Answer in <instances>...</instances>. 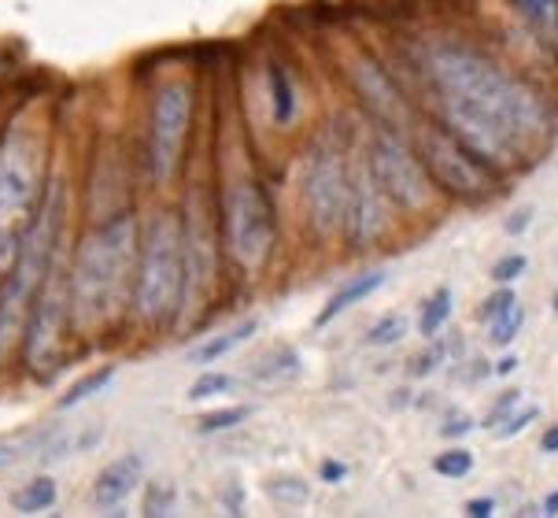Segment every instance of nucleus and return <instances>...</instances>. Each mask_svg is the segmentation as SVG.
Listing matches in <instances>:
<instances>
[{
  "label": "nucleus",
  "mask_w": 558,
  "mask_h": 518,
  "mask_svg": "<svg viewBox=\"0 0 558 518\" xmlns=\"http://www.w3.org/2000/svg\"><path fill=\"white\" fill-rule=\"evenodd\" d=\"M422 111L462 145L514 178L555 141V100L488 45L462 34H433L414 45Z\"/></svg>",
  "instance_id": "1"
},
{
  "label": "nucleus",
  "mask_w": 558,
  "mask_h": 518,
  "mask_svg": "<svg viewBox=\"0 0 558 518\" xmlns=\"http://www.w3.org/2000/svg\"><path fill=\"white\" fill-rule=\"evenodd\" d=\"M141 226L130 212H116L82 233L78 249L68 260L71 289V329L97 334L111 326L134 297Z\"/></svg>",
  "instance_id": "2"
},
{
  "label": "nucleus",
  "mask_w": 558,
  "mask_h": 518,
  "mask_svg": "<svg viewBox=\"0 0 558 518\" xmlns=\"http://www.w3.org/2000/svg\"><path fill=\"white\" fill-rule=\"evenodd\" d=\"M63 241V182H49L37 219L19 244L12 267L0 275V363L23 348L26 323H31L34 297L41 289L49 263L56 260Z\"/></svg>",
  "instance_id": "3"
},
{
  "label": "nucleus",
  "mask_w": 558,
  "mask_h": 518,
  "mask_svg": "<svg viewBox=\"0 0 558 518\" xmlns=\"http://www.w3.org/2000/svg\"><path fill=\"white\" fill-rule=\"evenodd\" d=\"M185 297V238L182 215L156 212L141 230L137 267H134V297L130 308L141 323L167 326L178 323Z\"/></svg>",
  "instance_id": "4"
},
{
  "label": "nucleus",
  "mask_w": 558,
  "mask_h": 518,
  "mask_svg": "<svg viewBox=\"0 0 558 518\" xmlns=\"http://www.w3.org/2000/svg\"><path fill=\"white\" fill-rule=\"evenodd\" d=\"M49 178L37 130L12 122L0 137V275L12 267L19 244L37 219Z\"/></svg>",
  "instance_id": "5"
},
{
  "label": "nucleus",
  "mask_w": 558,
  "mask_h": 518,
  "mask_svg": "<svg viewBox=\"0 0 558 518\" xmlns=\"http://www.w3.org/2000/svg\"><path fill=\"white\" fill-rule=\"evenodd\" d=\"M411 141L418 148L425 171H429L433 185L444 196V204H462V207H488L510 190V178L485 164L474 148H466L462 141L444 130L433 116H418L411 130Z\"/></svg>",
  "instance_id": "6"
},
{
  "label": "nucleus",
  "mask_w": 558,
  "mask_h": 518,
  "mask_svg": "<svg viewBox=\"0 0 558 518\" xmlns=\"http://www.w3.org/2000/svg\"><path fill=\"white\" fill-rule=\"evenodd\" d=\"M219 241L233 267L244 278H259L267 270L278 244V215L267 185L255 174H233L219 204Z\"/></svg>",
  "instance_id": "7"
},
{
  "label": "nucleus",
  "mask_w": 558,
  "mask_h": 518,
  "mask_svg": "<svg viewBox=\"0 0 558 518\" xmlns=\"http://www.w3.org/2000/svg\"><path fill=\"white\" fill-rule=\"evenodd\" d=\"M348 190H352V145L326 130L307 145L300 159V207L315 241H333L344 230Z\"/></svg>",
  "instance_id": "8"
},
{
  "label": "nucleus",
  "mask_w": 558,
  "mask_h": 518,
  "mask_svg": "<svg viewBox=\"0 0 558 518\" xmlns=\"http://www.w3.org/2000/svg\"><path fill=\"white\" fill-rule=\"evenodd\" d=\"M363 156L396 212L429 215V212H437V204H444V196L437 193V185H433L429 171H425L418 148H414L411 130L377 127L374 122V130L366 134Z\"/></svg>",
  "instance_id": "9"
},
{
  "label": "nucleus",
  "mask_w": 558,
  "mask_h": 518,
  "mask_svg": "<svg viewBox=\"0 0 558 518\" xmlns=\"http://www.w3.org/2000/svg\"><path fill=\"white\" fill-rule=\"evenodd\" d=\"M196 116V89L189 79H170L153 93L148 111V174L159 190H167L185 164L189 134Z\"/></svg>",
  "instance_id": "10"
},
{
  "label": "nucleus",
  "mask_w": 558,
  "mask_h": 518,
  "mask_svg": "<svg viewBox=\"0 0 558 518\" xmlns=\"http://www.w3.org/2000/svg\"><path fill=\"white\" fill-rule=\"evenodd\" d=\"M71 329V289H68V260L63 252H56V260L49 263V275H45L41 289L34 297L31 308V323L23 334V352L26 366L34 374H52L60 366L63 356V334Z\"/></svg>",
  "instance_id": "11"
},
{
  "label": "nucleus",
  "mask_w": 558,
  "mask_h": 518,
  "mask_svg": "<svg viewBox=\"0 0 558 518\" xmlns=\"http://www.w3.org/2000/svg\"><path fill=\"white\" fill-rule=\"evenodd\" d=\"M344 79L363 108L371 111L377 127H396V130H414V122L422 116V104L407 97V89L396 82V74L377 60L374 52L352 49L344 56Z\"/></svg>",
  "instance_id": "12"
},
{
  "label": "nucleus",
  "mask_w": 558,
  "mask_h": 518,
  "mask_svg": "<svg viewBox=\"0 0 558 518\" xmlns=\"http://www.w3.org/2000/svg\"><path fill=\"white\" fill-rule=\"evenodd\" d=\"M182 238H185V297H182V315L178 323L193 318L196 311L211 297L215 267H219V226L215 215L207 212L201 193H189L185 215H182Z\"/></svg>",
  "instance_id": "13"
},
{
  "label": "nucleus",
  "mask_w": 558,
  "mask_h": 518,
  "mask_svg": "<svg viewBox=\"0 0 558 518\" xmlns=\"http://www.w3.org/2000/svg\"><path fill=\"white\" fill-rule=\"evenodd\" d=\"M396 207L392 201L385 196V190L377 185V178L366 164L363 148H352V190H348V212H344V230L340 238L352 252H366L374 244L385 241L389 233V222H392Z\"/></svg>",
  "instance_id": "14"
},
{
  "label": "nucleus",
  "mask_w": 558,
  "mask_h": 518,
  "mask_svg": "<svg viewBox=\"0 0 558 518\" xmlns=\"http://www.w3.org/2000/svg\"><path fill=\"white\" fill-rule=\"evenodd\" d=\"M141 482H145V459L137 451H122L111 463L100 467V474L93 478L89 501L100 507V511H111V507H122L130 496L137 493Z\"/></svg>",
  "instance_id": "15"
},
{
  "label": "nucleus",
  "mask_w": 558,
  "mask_h": 518,
  "mask_svg": "<svg viewBox=\"0 0 558 518\" xmlns=\"http://www.w3.org/2000/svg\"><path fill=\"white\" fill-rule=\"evenodd\" d=\"M389 286V270L381 267H371V270H359V275H352L344 281L340 289H333V293L326 297V304H322L315 311V318H311V326L315 329H326L329 323H337L344 311H352L355 304H363V300H371L377 289Z\"/></svg>",
  "instance_id": "16"
},
{
  "label": "nucleus",
  "mask_w": 558,
  "mask_h": 518,
  "mask_svg": "<svg viewBox=\"0 0 558 518\" xmlns=\"http://www.w3.org/2000/svg\"><path fill=\"white\" fill-rule=\"evenodd\" d=\"M462 360H466V341H462V334L459 329H444V334L437 337H429L425 341V348L418 356L411 360V366H407V374L411 378H433L437 371H444V366H459Z\"/></svg>",
  "instance_id": "17"
},
{
  "label": "nucleus",
  "mask_w": 558,
  "mask_h": 518,
  "mask_svg": "<svg viewBox=\"0 0 558 518\" xmlns=\"http://www.w3.org/2000/svg\"><path fill=\"white\" fill-rule=\"evenodd\" d=\"M263 329V323L255 315H248V318H241V323H233V326H226V329H219V334H211L207 341H201L189 352V363L193 366H215L219 360H226L230 352H238L241 345H248L255 334Z\"/></svg>",
  "instance_id": "18"
},
{
  "label": "nucleus",
  "mask_w": 558,
  "mask_h": 518,
  "mask_svg": "<svg viewBox=\"0 0 558 518\" xmlns=\"http://www.w3.org/2000/svg\"><path fill=\"white\" fill-rule=\"evenodd\" d=\"M304 371V360H300V352L292 345H274L270 352H263L259 360L252 363L248 378L252 385H259V389H274V385H286L292 382L296 374Z\"/></svg>",
  "instance_id": "19"
},
{
  "label": "nucleus",
  "mask_w": 558,
  "mask_h": 518,
  "mask_svg": "<svg viewBox=\"0 0 558 518\" xmlns=\"http://www.w3.org/2000/svg\"><path fill=\"white\" fill-rule=\"evenodd\" d=\"M451 318H456V289L437 286L418 304V315H414V334H418L422 341H429V337H437V334H444V329L451 326Z\"/></svg>",
  "instance_id": "20"
},
{
  "label": "nucleus",
  "mask_w": 558,
  "mask_h": 518,
  "mask_svg": "<svg viewBox=\"0 0 558 518\" xmlns=\"http://www.w3.org/2000/svg\"><path fill=\"white\" fill-rule=\"evenodd\" d=\"M56 501H60V485H56L49 474L31 478V482H23L12 493V507L19 515H41V511H49V507H56Z\"/></svg>",
  "instance_id": "21"
},
{
  "label": "nucleus",
  "mask_w": 558,
  "mask_h": 518,
  "mask_svg": "<svg viewBox=\"0 0 558 518\" xmlns=\"http://www.w3.org/2000/svg\"><path fill=\"white\" fill-rule=\"evenodd\" d=\"M411 334H414L411 315H403V311H385V315L377 318V323H371V329L363 334V345L366 348H396Z\"/></svg>",
  "instance_id": "22"
},
{
  "label": "nucleus",
  "mask_w": 558,
  "mask_h": 518,
  "mask_svg": "<svg viewBox=\"0 0 558 518\" xmlns=\"http://www.w3.org/2000/svg\"><path fill=\"white\" fill-rule=\"evenodd\" d=\"M267 97H270V111H274V122L278 127H289L292 119H296V108H300V100H296V86L289 82V74L274 63L270 74H267Z\"/></svg>",
  "instance_id": "23"
},
{
  "label": "nucleus",
  "mask_w": 558,
  "mask_h": 518,
  "mask_svg": "<svg viewBox=\"0 0 558 518\" xmlns=\"http://www.w3.org/2000/svg\"><path fill=\"white\" fill-rule=\"evenodd\" d=\"M474 470H477V456L462 445V441H451L448 448H440L437 456H433V474L444 478V482H462V478H470Z\"/></svg>",
  "instance_id": "24"
},
{
  "label": "nucleus",
  "mask_w": 558,
  "mask_h": 518,
  "mask_svg": "<svg viewBox=\"0 0 558 518\" xmlns=\"http://www.w3.org/2000/svg\"><path fill=\"white\" fill-rule=\"evenodd\" d=\"M263 493H267V501L278 507H307L311 504V482L300 474H270L267 482H263Z\"/></svg>",
  "instance_id": "25"
},
{
  "label": "nucleus",
  "mask_w": 558,
  "mask_h": 518,
  "mask_svg": "<svg viewBox=\"0 0 558 518\" xmlns=\"http://www.w3.org/2000/svg\"><path fill=\"white\" fill-rule=\"evenodd\" d=\"M116 374H119L116 366H97V371H89L85 378H78L60 397V411H71V408H78V403L89 400V397H97V393H104L111 382H116Z\"/></svg>",
  "instance_id": "26"
},
{
  "label": "nucleus",
  "mask_w": 558,
  "mask_h": 518,
  "mask_svg": "<svg viewBox=\"0 0 558 518\" xmlns=\"http://www.w3.org/2000/svg\"><path fill=\"white\" fill-rule=\"evenodd\" d=\"M522 329H525V308L514 304L485 326V341H488V348H496V352L499 348H514V341L522 337Z\"/></svg>",
  "instance_id": "27"
},
{
  "label": "nucleus",
  "mask_w": 558,
  "mask_h": 518,
  "mask_svg": "<svg viewBox=\"0 0 558 518\" xmlns=\"http://www.w3.org/2000/svg\"><path fill=\"white\" fill-rule=\"evenodd\" d=\"M238 389H241L238 374H226V371H215V366H204L201 378L189 385V400L204 403V400H215V397H222V393H238Z\"/></svg>",
  "instance_id": "28"
},
{
  "label": "nucleus",
  "mask_w": 558,
  "mask_h": 518,
  "mask_svg": "<svg viewBox=\"0 0 558 518\" xmlns=\"http://www.w3.org/2000/svg\"><path fill=\"white\" fill-rule=\"evenodd\" d=\"M252 419V403H230V408H215V411H204L196 419V433L211 437V433H226V430H238L244 422Z\"/></svg>",
  "instance_id": "29"
},
{
  "label": "nucleus",
  "mask_w": 558,
  "mask_h": 518,
  "mask_svg": "<svg viewBox=\"0 0 558 518\" xmlns=\"http://www.w3.org/2000/svg\"><path fill=\"white\" fill-rule=\"evenodd\" d=\"M541 414H544L541 403H518V408L492 430V437H496L499 445H510V441H518L525 430H533V422H541Z\"/></svg>",
  "instance_id": "30"
},
{
  "label": "nucleus",
  "mask_w": 558,
  "mask_h": 518,
  "mask_svg": "<svg viewBox=\"0 0 558 518\" xmlns=\"http://www.w3.org/2000/svg\"><path fill=\"white\" fill-rule=\"evenodd\" d=\"M525 400V389H518V385H507L504 393H496V397L488 400V408L481 411V419H477V430H485V433H492L499 426V422L507 419L510 411L518 408V403Z\"/></svg>",
  "instance_id": "31"
},
{
  "label": "nucleus",
  "mask_w": 558,
  "mask_h": 518,
  "mask_svg": "<svg viewBox=\"0 0 558 518\" xmlns=\"http://www.w3.org/2000/svg\"><path fill=\"white\" fill-rule=\"evenodd\" d=\"M529 275V256L525 252H504L488 270V281L492 286H518Z\"/></svg>",
  "instance_id": "32"
},
{
  "label": "nucleus",
  "mask_w": 558,
  "mask_h": 518,
  "mask_svg": "<svg viewBox=\"0 0 558 518\" xmlns=\"http://www.w3.org/2000/svg\"><path fill=\"white\" fill-rule=\"evenodd\" d=\"M514 304H522V297H518L514 286H492V293L481 300V308H477V323L488 326L492 318H499L504 311H510Z\"/></svg>",
  "instance_id": "33"
},
{
  "label": "nucleus",
  "mask_w": 558,
  "mask_h": 518,
  "mask_svg": "<svg viewBox=\"0 0 558 518\" xmlns=\"http://www.w3.org/2000/svg\"><path fill=\"white\" fill-rule=\"evenodd\" d=\"M474 430H477V419L470 411H462V408L444 411V422L437 426V433H440L444 441H466Z\"/></svg>",
  "instance_id": "34"
},
{
  "label": "nucleus",
  "mask_w": 558,
  "mask_h": 518,
  "mask_svg": "<svg viewBox=\"0 0 558 518\" xmlns=\"http://www.w3.org/2000/svg\"><path fill=\"white\" fill-rule=\"evenodd\" d=\"M533 222H536V207L522 204V207H514L510 215H504V233H507V238H525V233L533 230Z\"/></svg>",
  "instance_id": "35"
},
{
  "label": "nucleus",
  "mask_w": 558,
  "mask_h": 518,
  "mask_svg": "<svg viewBox=\"0 0 558 518\" xmlns=\"http://www.w3.org/2000/svg\"><path fill=\"white\" fill-rule=\"evenodd\" d=\"M174 485H148V515H170L174 511Z\"/></svg>",
  "instance_id": "36"
},
{
  "label": "nucleus",
  "mask_w": 558,
  "mask_h": 518,
  "mask_svg": "<svg viewBox=\"0 0 558 518\" xmlns=\"http://www.w3.org/2000/svg\"><path fill=\"white\" fill-rule=\"evenodd\" d=\"M492 378V360L488 356H466L462 360V382L466 385H481Z\"/></svg>",
  "instance_id": "37"
},
{
  "label": "nucleus",
  "mask_w": 558,
  "mask_h": 518,
  "mask_svg": "<svg viewBox=\"0 0 558 518\" xmlns=\"http://www.w3.org/2000/svg\"><path fill=\"white\" fill-rule=\"evenodd\" d=\"M518 366H522V356L514 352V348H499V356L492 360V378H510V374H518Z\"/></svg>",
  "instance_id": "38"
},
{
  "label": "nucleus",
  "mask_w": 558,
  "mask_h": 518,
  "mask_svg": "<svg viewBox=\"0 0 558 518\" xmlns=\"http://www.w3.org/2000/svg\"><path fill=\"white\" fill-rule=\"evenodd\" d=\"M348 474H352V467H348L344 459H333V456L322 459V467H318V478H322L326 485H344V482H348Z\"/></svg>",
  "instance_id": "39"
},
{
  "label": "nucleus",
  "mask_w": 558,
  "mask_h": 518,
  "mask_svg": "<svg viewBox=\"0 0 558 518\" xmlns=\"http://www.w3.org/2000/svg\"><path fill=\"white\" fill-rule=\"evenodd\" d=\"M496 511H499L496 496H470V501L462 504V515H466V518H492Z\"/></svg>",
  "instance_id": "40"
},
{
  "label": "nucleus",
  "mask_w": 558,
  "mask_h": 518,
  "mask_svg": "<svg viewBox=\"0 0 558 518\" xmlns=\"http://www.w3.org/2000/svg\"><path fill=\"white\" fill-rule=\"evenodd\" d=\"M536 451H541V456H558V419L544 426L541 441H536Z\"/></svg>",
  "instance_id": "41"
},
{
  "label": "nucleus",
  "mask_w": 558,
  "mask_h": 518,
  "mask_svg": "<svg viewBox=\"0 0 558 518\" xmlns=\"http://www.w3.org/2000/svg\"><path fill=\"white\" fill-rule=\"evenodd\" d=\"M541 515L544 518H558V489H551V493L541 501Z\"/></svg>",
  "instance_id": "42"
},
{
  "label": "nucleus",
  "mask_w": 558,
  "mask_h": 518,
  "mask_svg": "<svg viewBox=\"0 0 558 518\" xmlns=\"http://www.w3.org/2000/svg\"><path fill=\"white\" fill-rule=\"evenodd\" d=\"M12 459H15V448L8 445V441H0V470L12 467Z\"/></svg>",
  "instance_id": "43"
},
{
  "label": "nucleus",
  "mask_w": 558,
  "mask_h": 518,
  "mask_svg": "<svg viewBox=\"0 0 558 518\" xmlns=\"http://www.w3.org/2000/svg\"><path fill=\"white\" fill-rule=\"evenodd\" d=\"M551 315L558 318V289H555V293H551Z\"/></svg>",
  "instance_id": "44"
},
{
  "label": "nucleus",
  "mask_w": 558,
  "mask_h": 518,
  "mask_svg": "<svg viewBox=\"0 0 558 518\" xmlns=\"http://www.w3.org/2000/svg\"><path fill=\"white\" fill-rule=\"evenodd\" d=\"M514 4H522V0H510V8H514Z\"/></svg>",
  "instance_id": "45"
}]
</instances>
